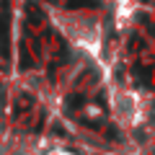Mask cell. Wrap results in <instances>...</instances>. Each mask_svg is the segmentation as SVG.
<instances>
[{
    "mask_svg": "<svg viewBox=\"0 0 155 155\" xmlns=\"http://www.w3.org/2000/svg\"><path fill=\"white\" fill-rule=\"evenodd\" d=\"M109 106H111L114 119L122 124V127H137V124L145 119V114H147L145 96L137 93V91H132V88H116V91H111Z\"/></svg>",
    "mask_w": 155,
    "mask_h": 155,
    "instance_id": "7a4b0ae2",
    "label": "cell"
},
{
    "mask_svg": "<svg viewBox=\"0 0 155 155\" xmlns=\"http://www.w3.org/2000/svg\"><path fill=\"white\" fill-rule=\"evenodd\" d=\"M36 155H78L70 147H62V145H47V147H39Z\"/></svg>",
    "mask_w": 155,
    "mask_h": 155,
    "instance_id": "3957f363",
    "label": "cell"
},
{
    "mask_svg": "<svg viewBox=\"0 0 155 155\" xmlns=\"http://www.w3.org/2000/svg\"><path fill=\"white\" fill-rule=\"evenodd\" d=\"M54 26L75 49L88 57H98L104 47V23L88 11H54Z\"/></svg>",
    "mask_w": 155,
    "mask_h": 155,
    "instance_id": "6da1fadb",
    "label": "cell"
}]
</instances>
